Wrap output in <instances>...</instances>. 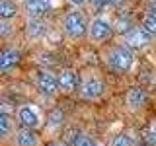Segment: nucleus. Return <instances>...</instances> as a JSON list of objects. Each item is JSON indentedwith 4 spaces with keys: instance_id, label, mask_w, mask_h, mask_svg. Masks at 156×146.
<instances>
[{
    "instance_id": "nucleus-1",
    "label": "nucleus",
    "mask_w": 156,
    "mask_h": 146,
    "mask_svg": "<svg viewBox=\"0 0 156 146\" xmlns=\"http://www.w3.org/2000/svg\"><path fill=\"white\" fill-rule=\"evenodd\" d=\"M104 61L113 72L125 74V72H129L135 64V51L131 47H127L125 43H117V45L109 47L105 51Z\"/></svg>"
},
{
    "instance_id": "nucleus-2",
    "label": "nucleus",
    "mask_w": 156,
    "mask_h": 146,
    "mask_svg": "<svg viewBox=\"0 0 156 146\" xmlns=\"http://www.w3.org/2000/svg\"><path fill=\"white\" fill-rule=\"evenodd\" d=\"M88 26H90V19L80 8H70L61 22L62 33L72 41H80L82 37H88Z\"/></svg>"
},
{
    "instance_id": "nucleus-3",
    "label": "nucleus",
    "mask_w": 156,
    "mask_h": 146,
    "mask_svg": "<svg viewBox=\"0 0 156 146\" xmlns=\"http://www.w3.org/2000/svg\"><path fill=\"white\" fill-rule=\"evenodd\" d=\"M113 22H111L107 16L104 14H98L90 19V26H88V41L96 43V45H100V43H105L107 39L113 35Z\"/></svg>"
},
{
    "instance_id": "nucleus-4",
    "label": "nucleus",
    "mask_w": 156,
    "mask_h": 146,
    "mask_svg": "<svg viewBox=\"0 0 156 146\" xmlns=\"http://www.w3.org/2000/svg\"><path fill=\"white\" fill-rule=\"evenodd\" d=\"M16 119H18V123L22 125V129H33V130H37L39 127L43 125L41 109H39L35 103H23V105H20L18 111H16Z\"/></svg>"
},
{
    "instance_id": "nucleus-5",
    "label": "nucleus",
    "mask_w": 156,
    "mask_h": 146,
    "mask_svg": "<svg viewBox=\"0 0 156 146\" xmlns=\"http://www.w3.org/2000/svg\"><path fill=\"white\" fill-rule=\"evenodd\" d=\"M78 92H80V97L94 101L101 97V94L105 92V84L98 74H84L80 80V86H78Z\"/></svg>"
},
{
    "instance_id": "nucleus-6",
    "label": "nucleus",
    "mask_w": 156,
    "mask_h": 146,
    "mask_svg": "<svg viewBox=\"0 0 156 146\" xmlns=\"http://www.w3.org/2000/svg\"><path fill=\"white\" fill-rule=\"evenodd\" d=\"M35 86L41 96L53 97L58 92V76L51 70H39L35 76Z\"/></svg>"
},
{
    "instance_id": "nucleus-7",
    "label": "nucleus",
    "mask_w": 156,
    "mask_h": 146,
    "mask_svg": "<svg viewBox=\"0 0 156 146\" xmlns=\"http://www.w3.org/2000/svg\"><path fill=\"white\" fill-rule=\"evenodd\" d=\"M53 8V0H23L22 10L27 16V19H43L49 10Z\"/></svg>"
},
{
    "instance_id": "nucleus-8",
    "label": "nucleus",
    "mask_w": 156,
    "mask_h": 146,
    "mask_svg": "<svg viewBox=\"0 0 156 146\" xmlns=\"http://www.w3.org/2000/svg\"><path fill=\"white\" fill-rule=\"evenodd\" d=\"M152 35H148V33L144 31L143 27H133L129 33L125 35V45L131 47L135 51V49H146L150 45V41H152Z\"/></svg>"
},
{
    "instance_id": "nucleus-9",
    "label": "nucleus",
    "mask_w": 156,
    "mask_h": 146,
    "mask_svg": "<svg viewBox=\"0 0 156 146\" xmlns=\"http://www.w3.org/2000/svg\"><path fill=\"white\" fill-rule=\"evenodd\" d=\"M146 101H148V94H146L144 88H140V86L129 88V92H127V96H125V103H127L129 109L139 111L146 105Z\"/></svg>"
},
{
    "instance_id": "nucleus-10",
    "label": "nucleus",
    "mask_w": 156,
    "mask_h": 146,
    "mask_svg": "<svg viewBox=\"0 0 156 146\" xmlns=\"http://www.w3.org/2000/svg\"><path fill=\"white\" fill-rule=\"evenodd\" d=\"M57 76H58V92L61 94H72L80 86L78 84V74L72 68H62Z\"/></svg>"
},
{
    "instance_id": "nucleus-11",
    "label": "nucleus",
    "mask_w": 156,
    "mask_h": 146,
    "mask_svg": "<svg viewBox=\"0 0 156 146\" xmlns=\"http://www.w3.org/2000/svg\"><path fill=\"white\" fill-rule=\"evenodd\" d=\"M22 58V51L18 47H6L0 55V70L2 72H8L12 66H16Z\"/></svg>"
},
{
    "instance_id": "nucleus-12",
    "label": "nucleus",
    "mask_w": 156,
    "mask_h": 146,
    "mask_svg": "<svg viewBox=\"0 0 156 146\" xmlns=\"http://www.w3.org/2000/svg\"><path fill=\"white\" fill-rule=\"evenodd\" d=\"M26 37L31 39V41H37V39H43L45 37V33L49 31L47 23L43 22V19H27L26 22Z\"/></svg>"
},
{
    "instance_id": "nucleus-13",
    "label": "nucleus",
    "mask_w": 156,
    "mask_h": 146,
    "mask_svg": "<svg viewBox=\"0 0 156 146\" xmlns=\"http://www.w3.org/2000/svg\"><path fill=\"white\" fill-rule=\"evenodd\" d=\"M18 146H41V136L33 129H20L14 134Z\"/></svg>"
},
{
    "instance_id": "nucleus-14",
    "label": "nucleus",
    "mask_w": 156,
    "mask_h": 146,
    "mask_svg": "<svg viewBox=\"0 0 156 146\" xmlns=\"http://www.w3.org/2000/svg\"><path fill=\"white\" fill-rule=\"evenodd\" d=\"M20 8L14 0H0V19L2 22H12L18 16Z\"/></svg>"
},
{
    "instance_id": "nucleus-15",
    "label": "nucleus",
    "mask_w": 156,
    "mask_h": 146,
    "mask_svg": "<svg viewBox=\"0 0 156 146\" xmlns=\"http://www.w3.org/2000/svg\"><path fill=\"white\" fill-rule=\"evenodd\" d=\"M140 27H143L148 35L156 37V14L146 12L144 16H143V19H140Z\"/></svg>"
},
{
    "instance_id": "nucleus-16",
    "label": "nucleus",
    "mask_w": 156,
    "mask_h": 146,
    "mask_svg": "<svg viewBox=\"0 0 156 146\" xmlns=\"http://www.w3.org/2000/svg\"><path fill=\"white\" fill-rule=\"evenodd\" d=\"M12 129H14L12 117L8 115V111H2V113H0V134H2V138H8L10 133H12Z\"/></svg>"
},
{
    "instance_id": "nucleus-17",
    "label": "nucleus",
    "mask_w": 156,
    "mask_h": 146,
    "mask_svg": "<svg viewBox=\"0 0 156 146\" xmlns=\"http://www.w3.org/2000/svg\"><path fill=\"white\" fill-rule=\"evenodd\" d=\"M109 146H135V138L129 133H119L111 138Z\"/></svg>"
},
{
    "instance_id": "nucleus-18",
    "label": "nucleus",
    "mask_w": 156,
    "mask_h": 146,
    "mask_svg": "<svg viewBox=\"0 0 156 146\" xmlns=\"http://www.w3.org/2000/svg\"><path fill=\"white\" fill-rule=\"evenodd\" d=\"M70 146H98V144L94 142V138L88 136L86 133H76L70 138Z\"/></svg>"
},
{
    "instance_id": "nucleus-19",
    "label": "nucleus",
    "mask_w": 156,
    "mask_h": 146,
    "mask_svg": "<svg viewBox=\"0 0 156 146\" xmlns=\"http://www.w3.org/2000/svg\"><path fill=\"white\" fill-rule=\"evenodd\" d=\"M62 119H65L62 111L61 109H53L51 113L47 115V127L49 129H58V127L62 125Z\"/></svg>"
},
{
    "instance_id": "nucleus-20",
    "label": "nucleus",
    "mask_w": 156,
    "mask_h": 146,
    "mask_svg": "<svg viewBox=\"0 0 156 146\" xmlns=\"http://www.w3.org/2000/svg\"><path fill=\"white\" fill-rule=\"evenodd\" d=\"M90 6L94 10H98V12H101V10H105L111 4H109V0H90Z\"/></svg>"
},
{
    "instance_id": "nucleus-21",
    "label": "nucleus",
    "mask_w": 156,
    "mask_h": 146,
    "mask_svg": "<svg viewBox=\"0 0 156 146\" xmlns=\"http://www.w3.org/2000/svg\"><path fill=\"white\" fill-rule=\"evenodd\" d=\"M148 142L156 146V119L152 121V125H150V129H148Z\"/></svg>"
},
{
    "instance_id": "nucleus-22",
    "label": "nucleus",
    "mask_w": 156,
    "mask_h": 146,
    "mask_svg": "<svg viewBox=\"0 0 156 146\" xmlns=\"http://www.w3.org/2000/svg\"><path fill=\"white\" fill-rule=\"evenodd\" d=\"M68 4H70L72 8H82V6H86V4H90V0H66Z\"/></svg>"
},
{
    "instance_id": "nucleus-23",
    "label": "nucleus",
    "mask_w": 156,
    "mask_h": 146,
    "mask_svg": "<svg viewBox=\"0 0 156 146\" xmlns=\"http://www.w3.org/2000/svg\"><path fill=\"white\" fill-rule=\"evenodd\" d=\"M10 27H12V26H10V22H2V29H0V35H2V37H8V33L12 31Z\"/></svg>"
},
{
    "instance_id": "nucleus-24",
    "label": "nucleus",
    "mask_w": 156,
    "mask_h": 146,
    "mask_svg": "<svg viewBox=\"0 0 156 146\" xmlns=\"http://www.w3.org/2000/svg\"><path fill=\"white\" fill-rule=\"evenodd\" d=\"M146 8H148V12H150V14H156V0H148Z\"/></svg>"
},
{
    "instance_id": "nucleus-25",
    "label": "nucleus",
    "mask_w": 156,
    "mask_h": 146,
    "mask_svg": "<svg viewBox=\"0 0 156 146\" xmlns=\"http://www.w3.org/2000/svg\"><path fill=\"white\" fill-rule=\"evenodd\" d=\"M109 4H111V6H115V8H119V6H123V4H125V0H109Z\"/></svg>"
},
{
    "instance_id": "nucleus-26",
    "label": "nucleus",
    "mask_w": 156,
    "mask_h": 146,
    "mask_svg": "<svg viewBox=\"0 0 156 146\" xmlns=\"http://www.w3.org/2000/svg\"><path fill=\"white\" fill-rule=\"evenodd\" d=\"M47 146H66V144H62V142H51V144H47Z\"/></svg>"
}]
</instances>
